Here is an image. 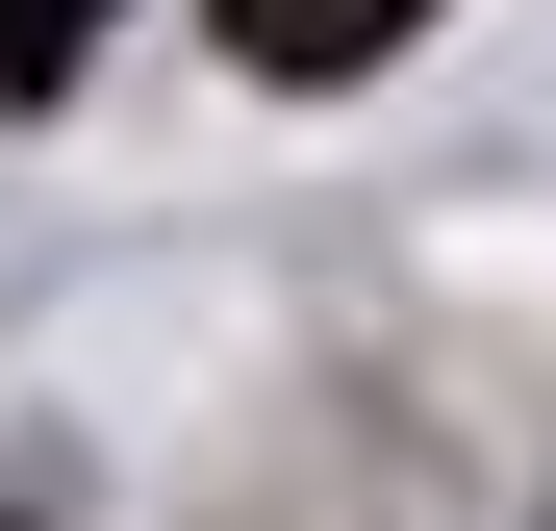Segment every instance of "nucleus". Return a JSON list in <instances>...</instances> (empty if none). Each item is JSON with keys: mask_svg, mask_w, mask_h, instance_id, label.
I'll use <instances>...</instances> for the list:
<instances>
[{"mask_svg": "<svg viewBox=\"0 0 556 531\" xmlns=\"http://www.w3.org/2000/svg\"><path fill=\"white\" fill-rule=\"evenodd\" d=\"M405 26H430V0H228V51H253V76H380Z\"/></svg>", "mask_w": 556, "mask_h": 531, "instance_id": "f257e3e1", "label": "nucleus"}, {"mask_svg": "<svg viewBox=\"0 0 556 531\" xmlns=\"http://www.w3.org/2000/svg\"><path fill=\"white\" fill-rule=\"evenodd\" d=\"M102 26H127V0H0V102H51V76L102 51Z\"/></svg>", "mask_w": 556, "mask_h": 531, "instance_id": "f03ea898", "label": "nucleus"}]
</instances>
